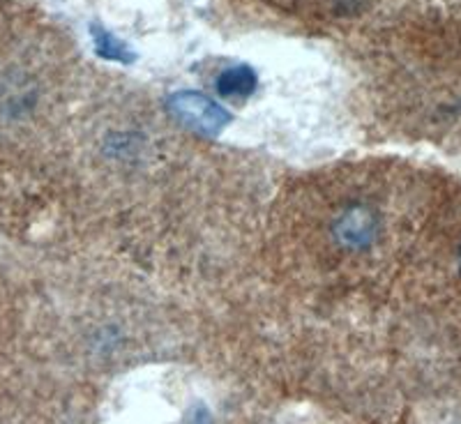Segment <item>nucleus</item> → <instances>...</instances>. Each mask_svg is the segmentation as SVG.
Segmentation results:
<instances>
[{"label":"nucleus","instance_id":"obj_1","mask_svg":"<svg viewBox=\"0 0 461 424\" xmlns=\"http://www.w3.org/2000/svg\"><path fill=\"white\" fill-rule=\"evenodd\" d=\"M413 245L420 286L431 302L461 320V189L434 196Z\"/></svg>","mask_w":461,"mask_h":424},{"label":"nucleus","instance_id":"obj_2","mask_svg":"<svg viewBox=\"0 0 461 424\" xmlns=\"http://www.w3.org/2000/svg\"><path fill=\"white\" fill-rule=\"evenodd\" d=\"M168 106L183 125H187L196 134H205V137H217L221 127L229 122V113L201 93L187 90V93L173 95Z\"/></svg>","mask_w":461,"mask_h":424},{"label":"nucleus","instance_id":"obj_3","mask_svg":"<svg viewBox=\"0 0 461 424\" xmlns=\"http://www.w3.org/2000/svg\"><path fill=\"white\" fill-rule=\"evenodd\" d=\"M215 86L220 97L224 100H247L257 88V74L247 65H233L217 77Z\"/></svg>","mask_w":461,"mask_h":424},{"label":"nucleus","instance_id":"obj_4","mask_svg":"<svg viewBox=\"0 0 461 424\" xmlns=\"http://www.w3.org/2000/svg\"><path fill=\"white\" fill-rule=\"evenodd\" d=\"M95 44H97V51L106 60H118V63H131L134 60V53L130 51L127 44H122L121 40H115L111 32H106L104 28H93Z\"/></svg>","mask_w":461,"mask_h":424}]
</instances>
